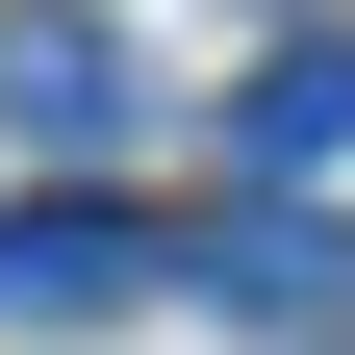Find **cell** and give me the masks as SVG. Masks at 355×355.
Wrapping results in <instances>:
<instances>
[{
	"instance_id": "obj_3",
	"label": "cell",
	"mask_w": 355,
	"mask_h": 355,
	"mask_svg": "<svg viewBox=\"0 0 355 355\" xmlns=\"http://www.w3.org/2000/svg\"><path fill=\"white\" fill-rule=\"evenodd\" d=\"M0 153H51V178L127 153V51L76 26V0H0Z\"/></svg>"
},
{
	"instance_id": "obj_1",
	"label": "cell",
	"mask_w": 355,
	"mask_h": 355,
	"mask_svg": "<svg viewBox=\"0 0 355 355\" xmlns=\"http://www.w3.org/2000/svg\"><path fill=\"white\" fill-rule=\"evenodd\" d=\"M153 279H203L229 330H279V355H330V330H355V229H330V203H229V229L153 254Z\"/></svg>"
},
{
	"instance_id": "obj_2",
	"label": "cell",
	"mask_w": 355,
	"mask_h": 355,
	"mask_svg": "<svg viewBox=\"0 0 355 355\" xmlns=\"http://www.w3.org/2000/svg\"><path fill=\"white\" fill-rule=\"evenodd\" d=\"M102 304H153V229L102 178H26L0 203V330H102Z\"/></svg>"
},
{
	"instance_id": "obj_4",
	"label": "cell",
	"mask_w": 355,
	"mask_h": 355,
	"mask_svg": "<svg viewBox=\"0 0 355 355\" xmlns=\"http://www.w3.org/2000/svg\"><path fill=\"white\" fill-rule=\"evenodd\" d=\"M229 153H254V178H330V153H355V51H330V26H304V51H254Z\"/></svg>"
}]
</instances>
